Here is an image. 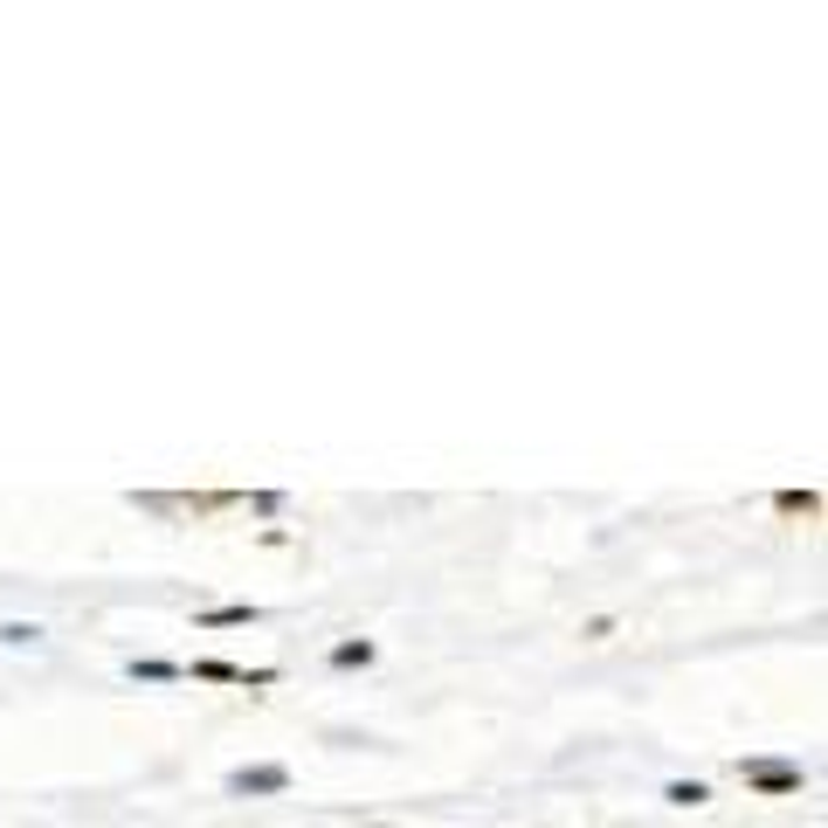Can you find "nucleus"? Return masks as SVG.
I'll use <instances>...</instances> for the list:
<instances>
[{
	"label": "nucleus",
	"instance_id": "obj_4",
	"mask_svg": "<svg viewBox=\"0 0 828 828\" xmlns=\"http://www.w3.org/2000/svg\"><path fill=\"white\" fill-rule=\"evenodd\" d=\"M228 794H242V800H263V794H291V766H283V760H263V766H236V773H228Z\"/></svg>",
	"mask_w": 828,
	"mask_h": 828
},
{
	"label": "nucleus",
	"instance_id": "obj_2",
	"mask_svg": "<svg viewBox=\"0 0 828 828\" xmlns=\"http://www.w3.org/2000/svg\"><path fill=\"white\" fill-rule=\"evenodd\" d=\"M739 781L766 800H794L808 787V773H800V760H739Z\"/></svg>",
	"mask_w": 828,
	"mask_h": 828
},
{
	"label": "nucleus",
	"instance_id": "obj_6",
	"mask_svg": "<svg viewBox=\"0 0 828 828\" xmlns=\"http://www.w3.org/2000/svg\"><path fill=\"white\" fill-rule=\"evenodd\" d=\"M124 677H132V684H187L173 656H132V663H124Z\"/></svg>",
	"mask_w": 828,
	"mask_h": 828
},
{
	"label": "nucleus",
	"instance_id": "obj_3",
	"mask_svg": "<svg viewBox=\"0 0 828 828\" xmlns=\"http://www.w3.org/2000/svg\"><path fill=\"white\" fill-rule=\"evenodd\" d=\"M179 677H194V684H236V690H270L276 684V669H249V663H221V656H194V663H179Z\"/></svg>",
	"mask_w": 828,
	"mask_h": 828
},
{
	"label": "nucleus",
	"instance_id": "obj_1",
	"mask_svg": "<svg viewBox=\"0 0 828 828\" xmlns=\"http://www.w3.org/2000/svg\"><path fill=\"white\" fill-rule=\"evenodd\" d=\"M124 504L145 518H173V525H200V518H228V511H263V518L283 511L276 490H124Z\"/></svg>",
	"mask_w": 828,
	"mask_h": 828
},
{
	"label": "nucleus",
	"instance_id": "obj_12",
	"mask_svg": "<svg viewBox=\"0 0 828 828\" xmlns=\"http://www.w3.org/2000/svg\"><path fill=\"white\" fill-rule=\"evenodd\" d=\"M367 828H394V821H367Z\"/></svg>",
	"mask_w": 828,
	"mask_h": 828
},
{
	"label": "nucleus",
	"instance_id": "obj_10",
	"mask_svg": "<svg viewBox=\"0 0 828 828\" xmlns=\"http://www.w3.org/2000/svg\"><path fill=\"white\" fill-rule=\"evenodd\" d=\"M0 642H14V650H29V642H42V629H35V621H8V629H0Z\"/></svg>",
	"mask_w": 828,
	"mask_h": 828
},
{
	"label": "nucleus",
	"instance_id": "obj_11",
	"mask_svg": "<svg viewBox=\"0 0 828 828\" xmlns=\"http://www.w3.org/2000/svg\"><path fill=\"white\" fill-rule=\"evenodd\" d=\"M608 635H614V614H593L587 629H580V642H608Z\"/></svg>",
	"mask_w": 828,
	"mask_h": 828
},
{
	"label": "nucleus",
	"instance_id": "obj_8",
	"mask_svg": "<svg viewBox=\"0 0 828 828\" xmlns=\"http://www.w3.org/2000/svg\"><path fill=\"white\" fill-rule=\"evenodd\" d=\"M773 511H781V518H815L821 511V490H773Z\"/></svg>",
	"mask_w": 828,
	"mask_h": 828
},
{
	"label": "nucleus",
	"instance_id": "obj_5",
	"mask_svg": "<svg viewBox=\"0 0 828 828\" xmlns=\"http://www.w3.org/2000/svg\"><path fill=\"white\" fill-rule=\"evenodd\" d=\"M249 621H263V608H255V601H221V608H200L194 629H249Z\"/></svg>",
	"mask_w": 828,
	"mask_h": 828
},
{
	"label": "nucleus",
	"instance_id": "obj_9",
	"mask_svg": "<svg viewBox=\"0 0 828 828\" xmlns=\"http://www.w3.org/2000/svg\"><path fill=\"white\" fill-rule=\"evenodd\" d=\"M663 800H669V808H705L711 787H705V781H669V787H663Z\"/></svg>",
	"mask_w": 828,
	"mask_h": 828
},
{
	"label": "nucleus",
	"instance_id": "obj_7",
	"mask_svg": "<svg viewBox=\"0 0 828 828\" xmlns=\"http://www.w3.org/2000/svg\"><path fill=\"white\" fill-rule=\"evenodd\" d=\"M380 656V642H367V635H352V642H331V669H367Z\"/></svg>",
	"mask_w": 828,
	"mask_h": 828
}]
</instances>
